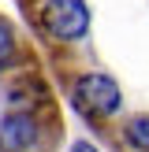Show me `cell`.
Listing matches in <instances>:
<instances>
[{
  "instance_id": "obj_4",
  "label": "cell",
  "mask_w": 149,
  "mask_h": 152,
  "mask_svg": "<svg viewBox=\"0 0 149 152\" xmlns=\"http://www.w3.org/2000/svg\"><path fill=\"white\" fill-rule=\"evenodd\" d=\"M71 152H97V148H93V145H89V141H78V145H74Z\"/></svg>"
},
{
  "instance_id": "obj_1",
  "label": "cell",
  "mask_w": 149,
  "mask_h": 152,
  "mask_svg": "<svg viewBox=\"0 0 149 152\" xmlns=\"http://www.w3.org/2000/svg\"><path fill=\"white\" fill-rule=\"evenodd\" d=\"M60 141L56 108H15L0 119V152H52Z\"/></svg>"
},
{
  "instance_id": "obj_3",
  "label": "cell",
  "mask_w": 149,
  "mask_h": 152,
  "mask_svg": "<svg viewBox=\"0 0 149 152\" xmlns=\"http://www.w3.org/2000/svg\"><path fill=\"white\" fill-rule=\"evenodd\" d=\"M11 56H15V30L7 22H0V67L11 63Z\"/></svg>"
},
{
  "instance_id": "obj_2",
  "label": "cell",
  "mask_w": 149,
  "mask_h": 152,
  "mask_svg": "<svg viewBox=\"0 0 149 152\" xmlns=\"http://www.w3.org/2000/svg\"><path fill=\"white\" fill-rule=\"evenodd\" d=\"M112 137L123 145V152H149V115H127Z\"/></svg>"
}]
</instances>
